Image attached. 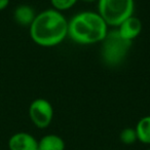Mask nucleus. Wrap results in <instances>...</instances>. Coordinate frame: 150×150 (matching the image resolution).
<instances>
[{"mask_svg":"<svg viewBox=\"0 0 150 150\" xmlns=\"http://www.w3.org/2000/svg\"><path fill=\"white\" fill-rule=\"evenodd\" d=\"M79 0H50V4L52 8L58 11H66L72 8Z\"/></svg>","mask_w":150,"mask_h":150,"instance_id":"nucleus-12","label":"nucleus"},{"mask_svg":"<svg viewBox=\"0 0 150 150\" xmlns=\"http://www.w3.org/2000/svg\"><path fill=\"white\" fill-rule=\"evenodd\" d=\"M83 2H88V3H93V2H98V0H81Z\"/></svg>","mask_w":150,"mask_h":150,"instance_id":"nucleus-14","label":"nucleus"},{"mask_svg":"<svg viewBox=\"0 0 150 150\" xmlns=\"http://www.w3.org/2000/svg\"><path fill=\"white\" fill-rule=\"evenodd\" d=\"M119 140L125 145H133L138 141L136 131L133 127H125L119 134Z\"/></svg>","mask_w":150,"mask_h":150,"instance_id":"nucleus-11","label":"nucleus"},{"mask_svg":"<svg viewBox=\"0 0 150 150\" xmlns=\"http://www.w3.org/2000/svg\"><path fill=\"white\" fill-rule=\"evenodd\" d=\"M135 131L138 141L145 145H150V115H146L138 121Z\"/></svg>","mask_w":150,"mask_h":150,"instance_id":"nucleus-10","label":"nucleus"},{"mask_svg":"<svg viewBox=\"0 0 150 150\" xmlns=\"http://www.w3.org/2000/svg\"><path fill=\"white\" fill-rule=\"evenodd\" d=\"M9 150H38V141L26 132L16 133L8 140Z\"/></svg>","mask_w":150,"mask_h":150,"instance_id":"nucleus-7","label":"nucleus"},{"mask_svg":"<svg viewBox=\"0 0 150 150\" xmlns=\"http://www.w3.org/2000/svg\"><path fill=\"white\" fill-rule=\"evenodd\" d=\"M135 11V0H98V11L109 28H117Z\"/></svg>","mask_w":150,"mask_h":150,"instance_id":"nucleus-3","label":"nucleus"},{"mask_svg":"<svg viewBox=\"0 0 150 150\" xmlns=\"http://www.w3.org/2000/svg\"><path fill=\"white\" fill-rule=\"evenodd\" d=\"M36 15L34 8L28 4L19 5L13 11V19L20 26L24 27H30L35 19Z\"/></svg>","mask_w":150,"mask_h":150,"instance_id":"nucleus-8","label":"nucleus"},{"mask_svg":"<svg viewBox=\"0 0 150 150\" xmlns=\"http://www.w3.org/2000/svg\"><path fill=\"white\" fill-rule=\"evenodd\" d=\"M30 37L42 47H54L68 37V20L54 8L37 13L29 27Z\"/></svg>","mask_w":150,"mask_h":150,"instance_id":"nucleus-1","label":"nucleus"},{"mask_svg":"<svg viewBox=\"0 0 150 150\" xmlns=\"http://www.w3.org/2000/svg\"><path fill=\"white\" fill-rule=\"evenodd\" d=\"M9 1H11V0H0V11L5 9L8 6Z\"/></svg>","mask_w":150,"mask_h":150,"instance_id":"nucleus-13","label":"nucleus"},{"mask_svg":"<svg viewBox=\"0 0 150 150\" xmlns=\"http://www.w3.org/2000/svg\"><path fill=\"white\" fill-rule=\"evenodd\" d=\"M115 29L117 30L118 34L123 39L133 42L141 34L142 29H143V25H142L141 20L133 15L132 17L125 20Z\"/></svg>","mask_w":150,"mask_h":150,"instance_id":"nucleus-6","label":"nucleus"},{"mask_svg":"<svg viewBox=\"0 0 150 150\" xmlns=\"http://www.w3.org/2000/svg\"><path fill=\"white\" fill-rule=\"evenodd\" d=\"M32 123L38 129H46L54 119V108L50 101L37 98L30 104L28 109Z\"/></svg>","mask_w":150,"mask_h":150,"instance_id":"nucleus-5","label":"nucleus"},{"mask_svg":"<svg viewBox=\"0 0 150 150\" xmlns=\"http://www.w3.org/2000/svg\"><path fill=\"white\" fill-rule=\"evenodd\" d=\"M147 150H150V148H149V149H147Z\"/></svg>","mask_w":150,"mask_h":150,"instance_id":"nucleus-15","label":"nucleus"},{"mask_svg":"<svg viewBox=\"0 0 150 150\" xmlns=\"http://www.w3.org/2000/svg\"><path fill=\"white\" fill-rule=\"evenodd\" d=\"M38 150H65V142L60 136L48 134L38 141Z\"/></svg>","mask_w":150,"mask_h":150,"instance_id":"nucleus-9","label":"nucleus"},{"mask_svg":"<svg viewBox=\"0 0 150 150\" xmlns=\"http://www.w3.org/2000/svg\"><path fill=\"white\" fill-rule=\"evenodd\" d=\"M108 32L107 24L95 11H81L68 21V37L80 45L101 43Z\"/></svg>","mask_w":150,"mask_h":150,"instance_id":"nucleus-2","label":"nucleus"},{"mask_svg":"<svg viewBox=\"0 0 150 150\" xmlns=\"http://www.w3.org/2000/svg\"><path fill=\"white\" fill-rule=\"evenodd\" d=\"M101 57L107 66L116 67L120 65L127 58L133 42L123 39L116 29L108 32L102 42Z\"/></svg>","mask_w":150,"mask_h":150,"instance_id":"nucleus-4","label":"nucleus"}]
</instances>
